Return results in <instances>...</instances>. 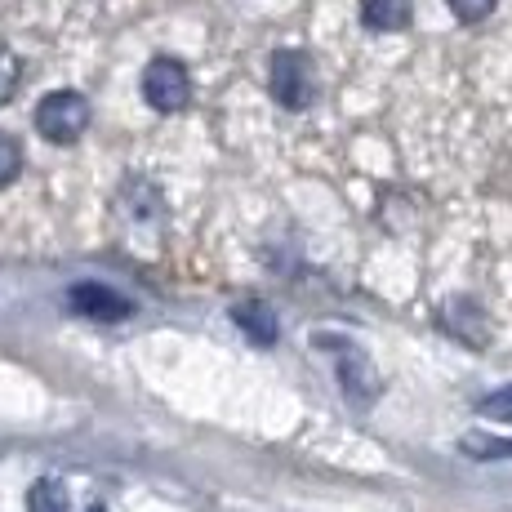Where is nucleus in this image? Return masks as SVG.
Masks as SVG:
<instances>
[{"mask_svg": "<svg viewBox=\"0 0 512 512\" xmlns=\"http://www.w3.org/2000/svg\"><path fill=\"white\" fill-rule=\"evenodd\" d=\"M446 5L455 9V18H464V23H481V18H490L495 0H446Z\"/></svg>", "mask_w": 512, "mask_h": 512, "instance_id": "12", "label": "nucleus"}, {"mask_svg": "<svg viewBox=\"0 0 512 512\" xmlns=\"http://www.w3.org/2000/svg\"><path fill=\"white\" fill-rule=\"evenodd\" d=\"M90 512H107V508H98V504H94V508H90Z\"/></svg>", "mask_w": 512, "mask_h": 512, "instance_id": "13", "label": "nucleus"}, {"mask_svg": "<svg viewBox=\"0 0 512 512\" xmlns=\"http://www.w3.org/2000/svg\"><path fill=\"white\" fill-rule=\"evenodd\" d=\"M481 415L486 419H499V423H512V388H499V392H490L486 401H481Z\"/></svg>", "mask_w": 512, "mask_h": 512, "instance_id": "11", "label": "nucleus"}, {"mask_svg": "<svg viewBox=\"0 0 512 512\" xmlns=\"http://www.w3.org/2000/svg\"><path fill=\"white\" fill-rule=\"evenodd\" d=\"M272 94L281 98L285 107H308L312 103V67L303 63V54H277L272 58Z\"/></svg>", "mask_w": 512, "mask_h": 512, "instance_id": "3", "label": "nucleus"}, {"mask_svg": "<svg viewBox=\"0 0 512 512\" xmlns=\"http://www.w3.org/2000/svg\"><path fill=\"white\" fill-rule=\"evenodd\" d=\"M27 512H72L63 481H54V477H41V481H36V486L27 490Z\"/></svg>", "mask_w": 512, "mask_h": 512, "instance_id": "8", "label": "nucleus"}, {"mask_svg": "<svg viewBox=\"0 0 512 512\" xmlns=\"http://www.w3.org/2000/svg\"><path fill=\"white\" fill-rule=\"evenodd\" d=\"M339 374H343V388H348V397L370 401L374 392H379V374H374V366L361 357V352H343Z\"/></svg>", "mask_w": 512, "mask_h": 512, "instance_id": "7", "label": "nucleus"}, {"mask_svg": "<svg viewBox=\"0 0 512 512\" xmlns=\"http://www.w3.org/2000/svg\"><path fill=\"white\" fill-rule=\"evenodd\" d=\"M67 303H72V312H81V317H90V321H125L134 312L125 294H116L112 285H98V281L72 285Z\"/></svg>", "mask_w": 512, "mask_h": 512, "instance_id": "4", "label": "nucleus"}, {"mask_svg": "<svg viewBox=\"0 0 512 512\" xmlns=\"http://www.w3.org/2000/svg\"><path fill=\"white\" fill-rule=\"evenodd\" d=\"M18 81H23V63L14 58V49L0 45V103L18 90Z\"/></svg>", "mask_w": 512, "mask_h": 512, "instance_id": "10", "label": "nucleus"}, {"mask_svg": "<svg viewBox=\"0 0 512 512\" xmlns=\"http://www.w3.org/2000/svg\"><path fill=\"white\" fill-rule=\"evenodd\" d=\"M18 170H23V147H18V139L0 134V187L14 183V179H18Z\"/></svg>", "mask_w": 512, "mask_h": 512, "instance_id": "9", "label": "nucleus"}, {"mask_svg": "<svg viewBox=\"0 0 512 512\" xmlns=\"http://www.w3.org/2000/svg\"><path fill=\"white\" fill-rule=\"evenodd\" d=\"M236 326H241L245 334H250L259 348H268V343H277V334H281V326H277V312L268 308V303H259V299H245V303H236Z\"/></svg>", "mask_w": 512, "mask_h": 512, "instance_id": "5", "label": "nucleus"}, {"mask_svg": "<svg viewBox=\"0 0 512 512\" xmlns=\"http://www.w3.org/2000/svg\"><path fill=\"white\" fill-rule=\"evenodd\" d=\"M410 0H361V23L370 32H401L410 27Z\"/></svg>", "mask_w": 512, "mask_h": 512, "instance_id": "6", "label": "nucleus"}, {"mask_svg": "<svg viewBox=\"0 0 512 512\" xmlns=\"http://www.w3.org/2000/svg\"><path fill=\"white\" fill-rule=\"evenodd\" d=\"M90 125V103L72 90H58V94H45L41 107H36V134L49 143H72L85 134Z\"/></svg>", "mask_w": 512, "mask_h": 512, "instance_id": "1", "label": "nucleus"}, {"mask_svg": "<svg viewBox=\"0 0 512 512\" xmlns=\"http://www.w3.org/2000/svg\"><path fill=\"white\" fill-rule=\"evenodd\" d=\"M187 94H192V81H187L183 63H174V58H156V63H147L143 98L156 107V112H179V107L187 103Z\"/></svg>", "mask_w": 512, "mask_h": 512, "instance_id": "2", "label": "nucleus"}]
</instances>
